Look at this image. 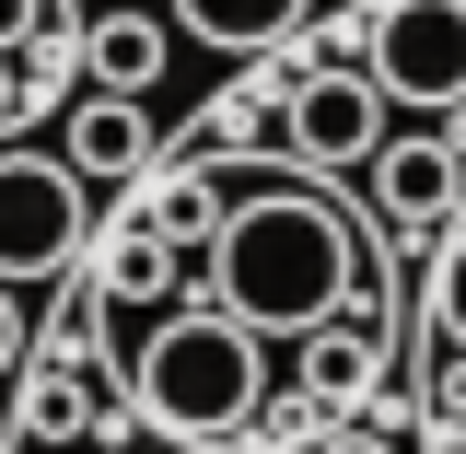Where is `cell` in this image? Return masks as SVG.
I'll return each instance as SVG.
<instances>
[{"label": "cell", "instance_id": "obj_1", "mask_svg": "<svg viewBox=\"0 0 466 454\" xmlns=\"http://www.w3.org/2000/svg\"><path fill=\"white\" fill-rule=\"evenodd\" d=\"M210 303L257 338H327L339 315H361V233L315 175H257L233 187L222 233H210Z\"/></svg>", "mask_w": 466, "mask_h": 454}, {"label": "cell", "instance_id": "obj_2", "mask_svg": "<svg viewBox=\"0 0 466 454\" xmlns=\"http://www.w3.org/2000/svg\"><path fill=\"white\" fill-rule=\"evenodd\" d=\"M128 408L152 431H175V443H233L268 408V338L233 327L222 303H175L128 361Z\"/></svg>", "mask_w": 466, "mask_h": 454}, {"label": "cell", "instance_id": "obj_3", "mask_svg": "<svg viewBox=\"0 0 466 454\" xmlns=\"http://www.w3.org/2000/svg\"><path fill=\"white\" fill-rule=\"evenodd\" d=\"M82 257V175L70 152H0V280H58Z\"/></svg>", "mask_w": 466, "mask_h": 454}, {"label": "cell", "instance_id": "obj_4", "mask_svg": "<svg viewBox=\"0 0 466 454\" xmlns=\"http://www.w3.org/2000/svg\"><path fill=\"white\" fill-rule=\"evenodd\" d=\"M361 24L385 106H466V0H373Z\"/></svg>", "mask_w": 466, "mask_h": 454}, {"label": "cell", "instance_id": "obj_5", "mask_svg": "<svg viewBox=\"0 0 466 454\" xmlns=\"http://www.w3.org/2000/svg\"><path fill=\"white\" fill-rule=\"evenodd\" d=\"M397 128H385V82L373 70H303L291 82V175L327 164H373Z\"/></svg>", "mask_w": 466, "mask_h": 454}, {"label": "cell", "instance_id": "obj_6", "mask_svg": "<svg viewBox=\"0 0 466 454\" xmlns=\"http://www.w3.org/2000/svg\"><path fill=\"white\" fill-rule=\"evenodd\" d=\"M455 187H466V164L443 152V140H385L373 152V210L397 233H431L443 210H455Z\"/></svg>", "mask_w": 466, "mask_h": 454}, {"label": "cell", "instance_id": "obj_7", "mask_svg": "<svg viewBox=\"0 0 466 454\" xmlns=\"http://www.w3.org/2000/svg\"><path fill=\"white\" fill-rule=\"evenodd\" d=\"M140 164H152V116L128 106V94H82V106H70V175L128 187Z\"/></svg>", "mask_w": 466, "mask_h": 454}, {"label": "cell", "instance_id": "obj_8", "mask_svg": "<svg viewBox=\"0 0 466 454\" xmlns=\"http://www.w3.org/2000/svg\"><path fill=\"white\" fill-rule=\"evenodd\" d=\"M82 70H94V94H152L164 82V24H140V12H106V24H82Z\"/></svg>", "mask_w": 466, "mask_h": 454}, {"label": "cell", "instance_id": "obj_9", "mask_svg": "<svg viewBox=\"0 0 466 454\" xmlns=\"http://www.w3.org/2000/svg\"><path fill=\"white\" fill-rule=\"evenodd\" d=\"M303 12H315V0H175V24H187L198 47H245V58H257V47H280Z\"/></svg>", "mask_w": 466, "mask_h": 454}, {"label": "cell", "instance_id": "obj_10", "mask_svg": "<svg viewBox=\"0 0 466 454\" xmlns=\"http://www.w3.org/2000/svg\"><path fill=\"white\" fill-rule=\"evenodd\" d=\"M361 385H373V327L361 315H339L327 338H303V397L315 408H350Z\"/></svg>", "mask_w": 466, "mask_h": 454}, {"label": "cell", "instance_id": "obj_11", "mask_svg": "<svg viewBox=\"0 0 466 454\" xmlns=\"http://www.w3.org/2000/svg\"><path fill=\"white\" fill-rule=\"evenodd\" d=\"M94 280H106V303H152V291H175V245L128 210V222L106 233V268H94Z\"/></svg>", "mask_w": 466, "mask_h": 454}, {"label": "cell", "instance_id": "obj_12", "mask_svg": "<svg viewBox=\"0 0 466 454\" xmlns=\"http://www.w3.org/2000/svg\"><path fill=\"white\" fill-rule=\"evenodd\" d=\"M24 70V116H47L58 94H70V70H82V24H58V35H35V47L12 58Z\"/></svg>", "mask_w": 466, "mask_h": 454}, {"label": "cell", "instance_id": "obj_13", "mask_svg": "<svg viewBox=\"0 0 466 454\" xmlns=\"http://www.w3.org/2000/svg\"><path fill=\"white\" fill-rule=\"evenodd\" d=\"M431 327L466 349V222L443 233V257H431Z\"/></svg>", "mask_w": 466, "mask_h": 454}, {"label": "cell", "instance_id": "obj_14", "mask_svg": "<svg viewBox=\"0 0 466 454\" xmlns=\"http://www.w3.org/2000/svg\"><path fill=\"white\" fill-rule=\"evenodd\" d=\"M58 24H70L58 0H0V58H24L35 35H58Z\"/></svg>", "mask_w": 466, "mask_h": 454}, {"label": "cell", "instance_id": "obj_15", "mask_svg": "<svg viewBox=\"0 0 466 454\" xmlns=\"http://www.w3.org/2000/svg\"><path fill=\"white\" fill-rule=\"evenodd\" d=\"M24 431H35V443L82 431V397H70V385H35V397H24Z\"/></svg>", "mask_w": 466, "mask_h": 454}, {"label": "cell", "instance_id": "obj_16", "mask_svg": "<svg viewBox=\"0 0 466 454\" xmlns=\"http://www.w3.org/2000/svg\"><path fill=\"white\" fill-rule=\"evenodd\" d=\"M24 361V303H12V280H0V373Z\"/></svg>", "mask_w": 466, "mask_h": 454}, {"label": "cell", "instance_id": "obj_17", "mask_svg": "<svg viewBox=\"0 0 466 454\" xmlns=\"http://www.w3.org/2000/svg\"><path fill=\"white\" fill-rule=\"evenodd\" d=\"M315 454H397V443H385V431H327Z\"/></svg>", "mask_w": 466, "mask_h": 454}, {"label": "cell", "instance_id": "obj_18", "mask_svg": "<svg viewBox=\"0 0 466 454\" xmlns=\"http://www.w3.org/2000/svg\"><path fill=\"white\" fill-rule=\"evenodd\" d=\"M0 128H24V70L0 58Z\"/></svg>", "mask_w": 466, "mask_h": 454}]
</instances>
